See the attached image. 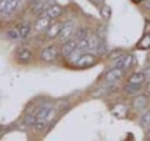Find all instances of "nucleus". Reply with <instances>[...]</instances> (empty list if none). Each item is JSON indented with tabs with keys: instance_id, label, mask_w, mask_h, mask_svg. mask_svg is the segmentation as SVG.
<instances>
[{
	"instance_id": "f257e3e1",
	"label": "nucleus",
	"mask_w": 150,
	"mask_h": 141,
	"mask_svg": "<svg viewBox=\"0 0 150 141\" xmlns=\"http://www.w3.org/2000/svg\"><path fill=\"white\" fill-rule=\"evenodd\" d=\"M74 31H75V26H74V23L73 21H68L65 23L62 31H60V34L58 36L59 41H62V43H65V41H68L70 37L74 35Z\"/></svg>"
},
{
	"instance_id": "f03ea898",
	"label": "nucleus",
	"mask_w": 150,
	"mask_h": 141,
	"mask_svg": "<svg viewBox=\"0 0 150 141\" xmlns=\"http://www.w3.org/2000/svg\"><path fill=\"white\" fill-rule=\"evenodd\" d=\"M41 60L45 63H51L54 61V60L58 58V48L54 45L51 46H48V48L43 49V51H41Z\"/></svg>"
},
{
	"instance_id": "7ed1b4c3",
	"label": "nucleus",
	"mask_w": 150,
	"mask_h": 141,
	"mask_svg": "<svg viewBox=\"0 0 150 141\" xmlns=\"http://www.w3.org/2000/svg\"><path fill=\"white\" fill-rule=\"evenodd\" d=\"M50 20L51 18L48 15L46 11H43V14L40 15V18L35 23V30L36 31H45L50 27Z\"/></svg>"
},
{
	"instance_id": "20e7f679",
	"label": "nucleus",
	"mask_w": 150,
	"mask_h": 141,
	"mask_svg": "<svg viewBox=\"0 0 150 141\" xmlns=\"http://www.w3.org/2000/svg\"><path fill=\"white\" fill-rule=\"evenodd\" d=\"M133 61H134L133 55H121L115 60V66L114 68H118V69H121V70L129 69L131 66V64H133Z\"/></svg>"
},
{
	"instance_id": "39448f33",
	"label": "nucleus",
	"mask_w": 150,
	"mask_h": 141,
	"mask_svg": "<svg viewBox=\"0 0 150 141\" xmlns=\"http://www.w3.org/2000/svg\"><path fill=\"white\" fill-rule=\"evenodd\" d=\"M16 59H18V61L21 63V64L29 63L30 60L33 59L31 50L28 49V48H20L18 50V53H16Z\"/></svg>"
},
{
	"instance_id": "423d86ee",
	"label": "nucleus",
	"mask_w": 150,
	"mask_h": 141,
	"mask_svg": "<svg viewBox=\"0 0 150 141\" xmlns=\"http://www.w3.org/2000/svg\"><path fill=\"white\" fill-rule=\"evenodd\" d=\"M94 64H95V56L91 54H83L75 65L79 68H89Z\"/></svg>"
},
{
	"instance_id": "0eeeda50",
	"label": "nucleus",
	"mask_w": 150,
	"mask_h": 141,
	"mask_svg": "<svg viewBox=\"0 0 150 141\" xmlns=\"http://www.w3.org/2000/svg\"><path fill=\"white\" fill-rule=\"evenodd\" d=\"M121 76H123V70L114 68L105 74V80L108 82H112V81H118V80H120Z\"/></svg>"
},
{
	"instance_id": "6e6552de",
	"label": "nucleus",
	"mask_w": 150,
	"mask_h": 141,
	"mask_svg": "<svg viewBox=\"0 0 150 141\" xmlns=\"http://www.w3.org/2000/svg\"><path fill=\"white\" fill-rule=\"evenodd\" d=\"M76 48H78V41L76 40H68V41H65V43L63 44V46H62V54L68 58V56L71 54Z\"/></svg>"
},
{
	"instance_id": "1a4fd4ad",
	"label": "nucleus",
	"mask_w": 150,
	"mask_h": 141,
	"mask_svg": "<svg viewBox=\"0 0 150 141\" xmlns=\"http://www.w3.org/2000/svg\"><path fill=\"white\" fill-rule=\"evenodd\" d=\"M63 26H64V24H62V23H55L54 25H51L49 29L46 30V37H48V39H54V37L59 36Z\"/></svg>"
},
{
	"instance_id": "9d476101",
	"label": "nucleus",
	"mask_w": 150,
	"mask_h": 141,
	"mask_svg": "<svg viewBox=\"0 0 150 141\" xmlns=\"http://www.w3.org/2000/svg\"><path fill=\"white\" fill-rule=\"evenodd\" d=\"M46 13H48V15L51 18V19H56V18H59L60 15H62V13H63V9L62 6H59V5H51L49 9H46Z\"/></svg>"
},
{
	"instance_id": "9b49d317",
	"label": "nucleus",
	"mask_w": 150,
	"mask_h": 141,
	"mask_svg": "<svg viewBox=\"0 0 150 141\" xmlns=\"http://www.w3.org/2000/svg\"><path fill=\"white\" fill-rule=\"evenodd\" d=\"M18 3H19V0H8L5 11L1 13V15H4V14H5V15H11V14L14 13V10H15Z\"/></svg>"
},
{
	"instance_id": "f8f14e48",
	"label": "nucleus",
	"mask_w": 150,
	"mask_h": 141,
	"mask_svg": "<svg viewBox=\"0 0 150 141\" xmlns=\"http://www.w3.org/2000/svg\"><path fill=\"white\" fill-rule=\"evenodd\" d=\"M150 48V34H145L138 43V49L146 50Z\"/></svg>"
},
{
	"instance_id": "ddd939ff",
	"label": "nucleus",
	"mask_w": 150,
	"mask_h": 141,
	"mask_svg": "<svg viewBox=\"0 0 150 141\" xmlns=\"http://www.w3.org/2000/svg\"><path fill=\"white\" fill-rule=\"evenodd\" d=\"M83 51H84V50H83V49H80V48L78 46V48L75 49V50L73 51V53L68 56V58H69V61L71 63V64H76V61H78L79 59H80V56L83 55Z\"/></svg>"
},
{
	"instance_id": "4468645a",
	"label": "nucleus",
	"mask_w": 150,
	"mask_h": 141,
	"mask_svg": "<svg viewBox=\"0 0 150 141\" xmlns=\"http://www.w3.org/2000/svg\"><path fill=\"white\" fill-rule=\"evenodd\" d=\"M140 90H142V86H140V84H131L129 82V85H126L125 87V91L130 94V95H135V94H139Z\"/></svg>"
},
{
	"instance_id": "2eb2a0df",
	"label": "nucleus",
	"mask_w": 150,
	"mask_h": 141,
	"mask_svg": "<svg viewBox=\"0 0 150 141\" xmlns=\"http://www.w3.org/2000/svg\"><path fill=\"white\" fill-rule=\"evenodd\" d=\"M85 37H88V30L85 27H79V29H76L74 31V39L76 41L85 39Z\"/></svg>"
},
{
	"instance_id": "dca6fc26",
	"label": "nucleus",
	"mask_w": 150,
	"mask_h": 141,
	"mask_svg": "<svg viewBox=\"0 0 150 141\" xmlns=\"http://www.w3.org/2000/svg\"><path fill=\"white\" fill-rule=\"evenodd\" d=\"M145 79V74L143 73H137V74H133L129 79V82L131 84H142Z\"/></svg>"
},
{
	"instance_id": "f3484780",
	"label": "nucleus",
	"mask_w": 150,
	"mask_h": 141,
	"mask_svg": "<svg viewBox=\"0 0 150 141\" xmlns=\"http://www.w3.org/2000/svg\"><path fill=\"white\" fill-rule=\"evenodd\" d=\"M112 114H114L116 117H123L126 114V106L124 105H116L112 110Z\"/></svg>"
},
{
	"instance_id": "a211bd4d",
	"label": "nucleus",
	"mask_w": 150,
	"mask_h": 141,
	"mask_svg": "<svg viewBox=\"0 0 150 141\" xmlns=\"http://www.w3.org/2000/svg\"><path fill=\"white\" fill-rule=\"evenodd\" d=\"M30 30H31V26L28 24H21L20 26H19V31H20V35H21V37L23 39H25V37L30 34Z\"/></svg>"
},
{
	"instance_id": "6ab92c4d",
	"label": "nucleus",
	"mask_w": 150,
	"mask_h": 141,
	"mask_svg": "<svg viewBox=\"0 0 150 141\" xmlns=\"http://www.w3.org/2000/svg\"><path fill=\"white\" fill-rule=\"evenodd\" d=\"M140 124H142V126L144 129H149L150 128V111L143 114L142 119H140Z\"/></svg>"
},
{
	"instance_id": "aec40b11",
	"label": "nucleus",
	"mask_w": 150,
	"mask_h": 141,
	"mask_svg": "<svg viewBox=\"0 0 150 141\" xmlns=\"http://www.w3.org/2000/svg\"><path fill=\"white\" fill-rule=\"evenodd\" d=\"M100 15H101L103 19H110V16H111V9H110V6L103 5L100 8Z\"/></svg>"
},
{
	"instance_id": "412c9836",
	"label": "nucleus",
	"mask_w": 150,
	"mask_h": 141,
	"mask_svg": "<svg viewBox=\"0 0 150 141\" xmlns=\"http://www.w3.org/2000/svg\"><path fill=\"white\" fill-rule=\"evenodd\" d=\"M8 36L10 37V39H13V40H19L21 37L20 31H19V29H16V27H13V29L9 30L8 31Z\"/></svg>"
},
{
	"instance_id": "4be33fe9",
	"label": "nucleus",
	"mask_w": 150,
	"mask_h": 141,
	"mask_svg": "<svg viewBox=\"0 0 150 141\" xmlns=\"http://www.w3.org/2000/svg\"><path fill=\"white\" fill-rule=\"evenodd\" d=\"M145 102H146V97L145 96H139L134 100V106L137 109H142V107L145 106Z\"/></svg>"
},
{
	"instance_id": "5701e85b",
	"label": "nucleus",
	"mask_w": 150,
	"mask_h": 141,
	"mask_svg": "<svg viewBox=\"0 0 150 141\" xmlns=\"http://www.w3.org/2000/svg\"><path fill=\"white\" fill-rule=\"evenodd\" d=\"M24 121H25V124L28 126H34L35 123H36V114H34V115H28L25 117Z\"/></svg>"
},
{
	"instance_id": "b1692460",
	"label": "nucleus",
	"mask_w": 150,
	"mask_h": 141,
	"mask_svg": "<svg viewBox=\"0 0 150 141\" xmlns=\"http://www.w3.org/2000/svg\"><path fill=\"white\" fill-rule=\"evenodd\" d=\"M95 53L99 54V55H103V54L106 53V45L104 44V41H103V40H101V43L99 44V46L95 49Z\"/></svg>"
},
{
	"instance_id": "393cba45",
	"label": "nucleus",
	"mask_w": 150,
	"mask_h": 141,
	"mask_svg": "<svg viewBox=\"0 0 150 141\" xmlns=\"http://www.w3.org/2000/svg\"><path fill=\"white\" fill-rule=\"evenodd\" d=\"M55 4V0H45V4H44V9H49L51 5Z\"/></svg>"
},
{
	"instance_id": "a878e982",
	"label": "nucleus",
	"mask_w": 150,
	"mask_h": 141,
	"mask_svg": "<svg viewBox=\"0 0 150 141\" xmlns=\"http://www.w3.org/2000/svg\"><path fill=\"white\" fill-rule=\"evenodd\" d=\"M121 55H123V51H116V53L114 51V53L110 55V59H114V58H115V59H118L119 56H121Z\"/></svg>"
},
{
	"instance_id": "bb28decb",
	"label": "nucleus",
	"mask_w": 150,
	"mask_h": 141,
	"mask_svg": "<svg viewBox=\"0 0 150 141\" xmlns=\"http://www.w3.org/2000/svg\"><path fill=\"white\" fill-rule=\"evenodd\" d=\"M91 3H94L95 5H101L104 3V0H91Z\"/></svg>"
},
{
	"instance_id": "cd10ccee",
	"label": "nucleus",
	"mask_w": 150,
	"mask_h": 141,
	"mask_svg": "<svg viewBox=\"0 0 150 141\" xmlns=\"http://www.w3.org/2000/svg\"><path fill=\"white\" fill-rule=\"evenodd\" d=\"M144 74H145V78H148V79L150 80V68H148L146 70H145Z\"/></svg>"
},
{
	"instance_id": "c85d7f7f",
	"label": "nucleus",
	"mask_w": 150,
	"mask_h": 141,
	"mask_svg": "<svg viewBox=\"0 0 150 141\" xmlns=\"http://www.w3.org/2000/svg\"><path fill=\"white\" fill-rule=\"evenodd\" d=\"M146 89H148V91L150 92V82H149V84H148V85H146Z\"/></svg>"
},
{
	"instance_id": "c756f323",
	"label": "nucleus",
	"mask_w": 150,
	"mask_h": 141,
	"mask_svg": "<svg viewBox=\"0 0 150 141\" xmlns=\"http://www.w3.org/2000/svg\"><path fill=\"white\" fill-rule=\"evenodd\" d=\"M134 3H140V1H143V0H133Z\"/></svg>"
}]
</instances>
